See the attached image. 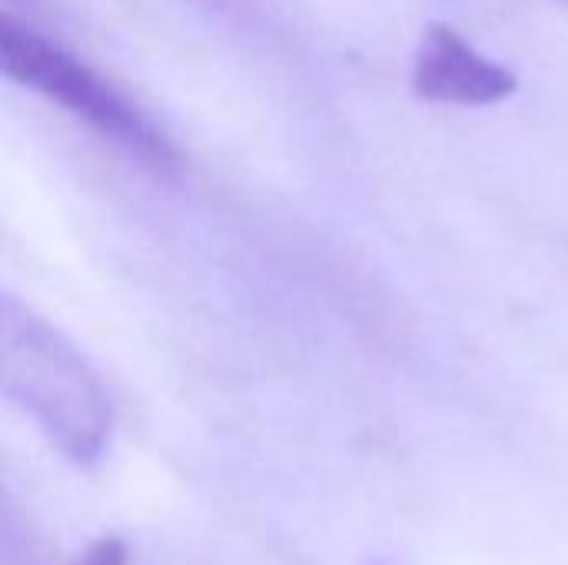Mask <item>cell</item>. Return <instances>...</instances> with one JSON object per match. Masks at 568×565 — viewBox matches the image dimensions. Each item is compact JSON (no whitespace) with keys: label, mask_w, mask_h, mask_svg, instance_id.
I'll return each mask as SVG.
<instances>
[{"label":"cell","mask_w":568,"mask_h":565,"mask_svg":"<svg viewBox=\"0 0 568 565\" xmlns=\"http://www.w3.org/2000/svg\"><path fill=\"white\" fill-rule=\"evenodd\" d=\"M0 373L7 396L70 463L90 466L103 456L113 430L103 383L50 323L13 300L3 303Z\"/></svg>","instance_id":"obj_1"},{"label":"cell","mask_w":568,"mask_h":565,"mask_svg":"<svg viewBox=\"0 0 568 565\" xmlns=\"http://www.w3.org/2000/svg\"><path fill=\"white\" fill-rule=\"evenodd\" d=\"M0 63L13 83L63 107L140 160L153 167L173 163V147L166 137L106 77L13 13H3L0 20Z\"/></svg>","instance_id":"obj_2"},{"label":"cell","mask_w":568,"mask_h":565,"mask_svg":"<svg viewBox=\"0 0 568 565\" xmlns=\"http://www.w3.org/2000/svg\"><path fill=\"white\" fill-rule=\"evenodd\" d=\"M413 90L429 103L493 107L519 90L516 73L456 27L429 23L413 53Z\"/></svg>","instance_id":"obj_3"},{"label":"cell","mask_w":568,"mask_h":565,"mask_svg":"<svg viewBox=\"0 0 568 565\" xmlns=\"http://www.w3.org/2000/svg\"><path fill=\"white\" fill-rule=\"evenodd\" d=\"M73 565H126V546L113 536H103Z\"/></svg>","instance_id":"obj_4"},{"label":"cell","mask_w":568,"mask_h":565,"mask_svg":"<svg viewBox=\"0 0 568 565\" xmlns=\"http://www.w3.org/2000/svg\"><path fill=\"white\" fill-rule=\"evenodd\" d=\"M556 3H568V0H556Z\"/></svg>","instance_id":"obj_5"}]
</instances>
